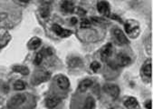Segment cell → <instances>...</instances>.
<instances>
[{
	"label": "cell",
	"instance_id": "1",
	"mask_svg": "<svg viewBox=\"0 0 153 109\" xmlns=\"http://www.w3.org/2000/svg\"><path fill=\"white\" fill-rule=\"evenodd\" d=\"M126 33L132 38H135L140 34V25L136 20L129 19L124 24Z\"/></svg>",
	"mask_w": 153,
	"mask_h": 109
},
{
	"label": "cell",
	"instance_id": "2",
	"mask_svg": "<svg viewBox=\"0 0 153 109\" xmlns=\"http://www.w3.org/2000/svg\"><path fill=\"white\" fill-rule=\"evenodd\" d=\"M113 37L115 38V41L120 46H124V45L129 44V40L127 38V37L125 36V34L123 32H122L121 29L119 28V27H115L113 29Z\"/></svg>",
	"mask_w": 153,
	"mask_h": 109
},
{
	"label": "cell",
	"instance_id": "3",
	"mask_svg": "<svg viewBox=\"0 0 153 109\" xmlns=\"http://www.w3.org/2000/svg\"><path fill=\"white\" fill-rule=\"evenodd\" d=\"M103 90L105 93L110 95V96L113 99L116 100L119 97L120 95V88L117 85L114 84H105L103 86Z\"/></svg>",
	"mask_w": 153,
	"mask_h": 109
},
{
	"label": "cell",
	"instance_id": "4",
	"mask_svg": "<svg viewBox=\"0 0 153 109\" xmlns=\"http://www.w3.org/2000/svg\"><path fill=\"white\" fill-rule=\"evenodd\" d=\"M140 75H141V77L144 79V81H147V82L150 81V79H151V61L149 59L147 60L143 64L141 70H140Z\"/></svg>",
	"mask_w": 153,
	"mask_h": 109
},
{
	"label": "cell",
	"instance_id": "5",
	"mask_svg": "<svg viewBox=\"0 0 153 109\" xmlns=\"http://www.w3.org/2000/svg\"><path fill=\"white\" fill-rule=\"evenodd\" d=\"M52 29L57 36H59L61 37H68L72 35V31H70L68 29H65L61 25H56V24L53 25Z\"/></svg>",
	"mask_w": 153,
	"mask_h": 109
},
{
	"label": "cell",
	"instance_id": "6",
	"mask_svg": "<svg viewBox=\"0 0 153 109\" xmlns=\"http://www.w3.org/2000/svg\"><path fill=\"white\" fill-rule=\"evenodd\" d=\"M56 82L60 89H62V90H67L70 87L69 79L63 75H60L56 77Z\"/></svg>",
	"mask_w": 153,
	"mask_h": 109
},
{
	"label": "cell",
	"instance_id": "7",
	"mask_svg": "<svg viewBox=\"0 0 153 109\" xmlns=\"http://www.w3.org/2000/svg\"><path fill=\"white\" fill-rule=\"evenodd\" d=\"M26 95L25 94H17L13 96L10 100V105L12 106H19L26 101Z\"/></svg>",
	"mask_w": 153,
	"mask_h": 109
},
{
	"label": "cell",
	"instance_id": "8",
	"mask_svg": "<svg viewBox=\"0 0 153 109\" xmlns=\"http://www.w3.org/2000/svg\"><path fill=\"white\" fill-rule=\"evenodd\" d=\"M97 10L100 14L108 16L111 14V8H110V4L105 1H101L98 2L97 4Z\"/></svg>",
	"mask_w": 153,
	"mask_h": 109
},
{
	"label": "cell",
	"instance_id": "9",
	"mask_svg": "<svg viewBox=\"0 0 153 109\" xmlns=\"http://www.w3.org/2000/svg\"><path fill=\"white\" fill-rule=\"evenodd\" d=\"M111 54H112V45L111 43H108L101 50L102 59L103 61H106L107 59H109V57H111Z\"/></svg>",
	"mask_w": 153,
	"mask_h": 109
},
{
	"label": "cell",
	"instance_id": "10",
	"mask_svg": "<svg viewBox=\"0 0 153 109\" xmlns=\"http://www.w3.org/2000/svg\"><path fill=\"white\" fill-rule=\"evenodd\" d=\"M94 82L90 78H86V79H83L81 83L79 84V87H78V89L80 92H85L87 91V89L89 87H91V86H93Z\"/></svg>",
	"mask_w": 153,
	"mask_h": 109
},
{
	"label": "cell",
	"instance_id": "11",
	"mask_svg": "<svg viewBox=\"0 0 153 109\" xmlns=\"http://www.w3.org/2000/svg\"><path fill=\"white\" fill-rule=\"evenodd\" d=\"M50 75L47 72H40L37 75H36V78H34L33 83L34 85H38L42 82H45L46 80H48Z\"/></svg>",
	"mask_w": 153,
	"mask_h": 109
},
{
	"label": "cell",
	"instance_id": "12",
	"mask_svg": "<svg viewBox=\"0 0 153 109\" xmlns=\"http://www.w3.org/2000/svg\"><path fill=\"white\" fill-rule=\"evenodd\" d=\"M61 9L65 14H71L74 10V4L71 1H64L61 6Z\"/></svg>",
	"mask_w": 153,
	"mask_h": 109
},
{
	"label": "cell",
	"instance_id": "13",
	"mask_svg": "<svg viewBox=\"0 0 153 109\" xmlns=\"http://www.w3.org/2000/svg\"><path fill=\"white\" fill-rule=\"evenodd\" d=\"M61 102V99L56 97V96H52V97H48L45 100V105L47 108L49 109H53L54 107H56Z\"/></svg>",
	"mask_w": 153,
	"mask_h": 109
},
{
	"label": "cell",
	"instance_id": "14",
	"mask_svg": "<svg viewBox=\"0 0 153 109\" xmlns=\"http://www.w3.org/2000/svg\"><path fill=\"white\" fill-rule=\"evenodd\" d=\"M131 59L130 57L126 56L124 54H120L118 57V63L120 66H127L131 64Z\"/></svg>",
	"mask_w": 153,
	"mask_h": 109
},
{
	"label": "cell",
	"instance_id": "15",
	"mask_svg": "<svg viewBox=\"0 0 153 109\" xmlns=\"http://www.w3.org/2000/svg\"><path fill=\"white\" fill-rule=\"evenodd\" d=\"M82 65V61L80 57H74L69 58L68 60V66L70 68H76V67L81 66Z\"/></svg>",
	"mask_w": 153,
	"mask_h": 109
},
{
	"label": "cell",
	"instance_id": "16",
	"mask_svg": "<svg viewBox=\"0 0 153 109\" xmlns=\"http://www.w3.org/2000/svg\"><path fill=\"white\" fill-rule=\"evenodd\" d=\"M138 101L135 97H129L125 100L124 102V105L128 108V109H133V108H136L138 106Z\"/></svg>",
	"mask_w": 153,
	"mask_h": 109
},
{
	"label": "cell",
	"instance_id": "17",
	"mask_svg": "<svg viewBox=\"0 0 153 109\" xmlns=\"http://www.w3.org/2000/svg\"><path fill=\"white\" fill-rule=\"evenodd\" d=\"M50 12H51V7L47 4H44L40 7V14L43 18H47L50 15Z\"/></svg>",
	"mask_w": 153,
	"mask_h": 109
},
{
	"label": "cell",
	"instance_id": "18",
	"mask_svg": "<svg viewBox=\"0 0 153 109\" xmlns=\"http://www.w3.org/2000/svg\"><path fill=\"white\" fill-rule=\"evenodd\" d=\"M94 108H95V100L91 96L87 97L82 109H94Z\"/></svg>",
	"mask_w": 153,
	"mask_h": 109
},
{
	"label": "cell",
	"instance_id": "19",
	"mask_svg": "<svg viewBox=\"0 0 153 109\" xmlns=\"http://www.w3.org/2000/svg\"><path fill=\"white\" fill-rule=\"evenodd\" d=\"M41 44H42V40L38 37H35V38L31 39V41L29 42L28 46L30 49L35 50V49H37L41 46Z\"/></svg>",
	"mask_w": 153,
	"mask_h": 109
},
{
	"label": "cell",
	"instance_id": "20",
	"mask_svg": "<svg viewBox=\"0 0 153 109\" xmlns=\"http://www.w3.org/2000/svg\"><path fill=\"white\" fill-rule=\"evenodd\" d=\"M13 71L16 72V73H19V74H22L24 75H26L29 74V68H27L26 66H13Z\"/></svg>",
	"mask_w": 153,
	"mask_h": 109
},
{
	"label": "cell",
	"instance_id": "21",
	"mask_svg": "<svg viewBox=\"0 0 153 109\" xmlns=\"http://www.w3.org/2000/svg\"><path fill=\"white\" fill-rule=\"evenodd\" d=\"M8 40H9V36L7 32L2 31V33H0V46H4L6 44H7Z\"/></svg>",
	"mask_w": 153,
	"mask_h": 109
},
{
	"label": "cell",
	"instance_id": "22",
	"mask_svg": "<svg viewBox=\"0 0 153 109\" xmlns=\"http://www.w3.org/2000/svg\"><path fill=\"white\" fill-rule=\"evenodd\" d=\"M14 88L17 91H22L25 88V84L21 80H17L14 84Z\"/></svg>",
	"mask_w": 153,
	"mask_h": 109
},
{
	"label": "cell",
	"instance_id": "23",
	"mask_svg": "<svg viewBox=\"0 0 153 109\" xmlns=\"http://www.w3.org/2000/svg\"><path fill=\"white\" fill-rule=\"evenodd\" d=\"M91 26V22L89 19L83 18L81 21V27L82 28H90Z\"/></svg>",
	"mask_w": 153,
	"mask_h": 109
},
{
	"label": "cell",
	"instance_id": "24",
	"mask_svg": "<svg viewBox=\"0 0 153 109\" xmlns=\"http://www.w3.org/2000/svg\"><path fill=\"white\" fill-rule=\"evenodd\" d=\"M43 58H44V56L42 54V53H41V52L37 53V54H36V58H35V60H34V63H35V65H36V66H39V65L42 63V61H43Z\"/></svg>",
	"mask_w": 153,
	"mask_h": 109
},
{
	"label": "cell",
	"instance_id": "25",
	"mask_svg": "<svg viewBox=\"0 0 153 109\" xmlns=\"http://www.w3.org/2000/svg\"><path fill=\"white\" fill-rule=\"evenodd\" d=\"M100 67H101V65L97 61H94V62H93L91 64V69L93 70L94 72H97L100 69Z\"/></svg>",
	"mask_w": 153,
	"mask_h": 109
},
{
	"label": "cell",
	"instance_id": "26",
	"mask_svg": "<svg viewBox=\"0 0 153 109\" xmlns=\"http://www.w3.org/2000/svg\"><path fill=\"white\" fill-rule=\"evenodd\" d=\"M42 51H44V52H41L43 56H45H45H51V54H53L52 49H51V48H48V47H47V48L43 49Z\"/></svg>",
	"mask_w": 153,
	"mask_h": 109
},
{
	"label": "cell",
	"instance_id": "27",
	"mask_svg": "<svg viewBox=\"0 0 153 109\" xmlns=\"http://www.w3.org/2000/svg\"><path fill=\"white\" fill-rule=\"evenodd\" d=\"M144 105H145V107H146L147 109H151V100L146 101L145 104H144Z\"/></svg>",
	"mask_w": 153,
	"mask_h": 109
},
{
	"label": "cell",
	"instance_id": "28",
	"mask_svg": "<svg viewBox=\"0 0 153 109\" xmlns=\"http://www.w3.org/2000/svg\"><path fill=\"white\" fill-rule=\"evenodd\" d=\"M77 22H78V20H77V18H76V17H72V18H71V25H76V24H77Z\"/></svg>",
	"mask_w": 153,
	"mask_h": 109
},
{
	"label": "cell",
	"instance_id": "29",
	"mask_svg": "<svg viewBox=\"0 0 153 109\" xmlns=\"http://www.w3.org/2000/svg\"><path fill=\"white\" fill-rule=\"evenodd\" d=\"M110 109H112V108H110Z\"/></svg>",
	"mask_w": 153,
	"mask_h": 109
}]
</instances>
